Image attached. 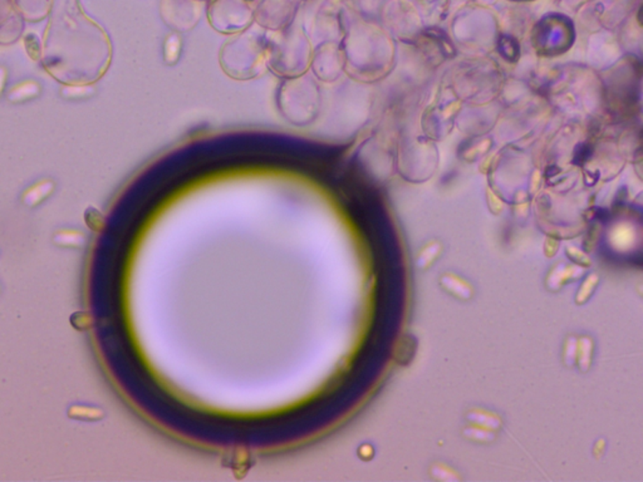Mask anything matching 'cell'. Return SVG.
Returning <instances> with one entry per match:
<instances>
[{
	"label": "cell",
	"mask_w": 643,
	"mask_h": 482,
	"mask_svg": "<svg viewBox=\"0 0 643 482\" xmlns=\"http://www.w3.org/2000/svg\"><path fill=\"white\" fill-rule=\"evenodd\" d=\"M53 190H55V184H53L52 180L38 181L37 184H34L25 191L24 196H23L25 204H39V203H42V200H44L47 196H50Z\"/></svg>",
	"instance_id": "obj_9"
},
{
	"label": "cell",
	"mask_w": 643,
	"mask_h": 482,
	"mask_svg": "<svg viewBox=\"0 0 643 482\" xmlns=\"http://www.w3.org/2000/svg\"><path fill=\"white\" fill-rule=\"evenodd\" d=\"M63 97L67 99H83L92 96L94 88L92 86H66L63 87Z\"/></svg>",
	"instance_id": "obj_14"
},
{
	"label": "cell",
	"mask_w": 643,
	"mask_h": 482,
	"mask_svg": "<svg viewBox=\"0 0 643 482\" xmlns=\"http://www.w3.org/2000/svg\"><path fill=\"white\" fill-rule=\"evenodd\" d=\"M440 284L447 293L463 300H469L474 294L472 286L465 282L464 279L458 278V275L454 274L442 275L440 279Z\"/></svg>",
	"instance_id": "obj_7"
},
{
	"label": "cell",
	"mask_w": 643,
	"mask_h": 482,
	"mask_svg": "<svg viewBox=\"0 0 643 482\" xmlns=\"http://www.w3.org/2000/svg\"><path fill=\"white\" fill-rule=\"evenodd\" d=\"M310 72L323 83H333L345 71V54L337 42H327L313 47Z\"/></svg>",
	"instance_id": "obj_4"
},
{
	"label": "cell",
	"mask_w": 643,
	"mask_h": 482,
	"mask_svg": "<svg viewBox=\"0 0 643 482\" xmlns=\"http://www.w3.org/2000/svg\"><path fill=\"white\" fill-rule=\"evenodd\" d=\"M180 54H181V39L178 34H171L167 37L166 42H165V50H164L165 62L170 66L176 64L179 61Z\"/></svg>",
	"instance_id": "obj_12"
},
{
	"label": "cell",
	"mask_w": 643,
	"mask_h": 482,
	"mask_svg": "<svg viewBox=\"0 0 643 482\" xmlns=\"http://www.w3.org/2000/svg\"><path fill=\"white\" fill-rule=\"evenodd\" d=\"M577 346H578V339L575 337H568L564 344V351H563V360L564 363L570 367L577 362Z\"/></svg>",
	"instance_id": "obj_16"
},
{
	"label": "cell",
	"mask_w": 643,
	"mask_h": 482,
	"mask_svg": "<svg viewBox=\"0 0 643 482\" xmlns=\"http://www.w3.org/2000/svg\"><path fill=\"white\" fill-rule=\"evenodd\" d=\"M466 418L475 423L477 426L484 427L491 431H496L501 427L500 418L496 414H489L486 411H470L466 414Z\"/></svg>",
	"instance_id": "obj_11"
},
{
	"label": "cell",
	"mask_w": 643,
	"mask_h": 482,
	"mask_svg": "<svg viewBox=\"0 0 643 482\" xmlns=\"http://www.w3.org/2000/svg\"><path fill=\"white\" fill-rule=\"evenodd\" d=\"M431 475L439 481H458L460 477L455 474V471L446 467L444 465H433L431 467Z\"/></svg>",
	"instance_id": "obj_17"
},
{
	"label": "cell",
	"mask_w": 643,
	"mask_h": 482,
	"mask_svg": "<svg viewBox=\"0 0 643 482\" xmlns=\"http://www.w3.org/2000/svg\"><path fill=\"white\" fill-rule=\"evenodd\" d=\"M252 19L244 0H217L211 12V23L222 33L243 31Z\"/></svg>",
	"instance_id": "obj_5"
},
{
	"label": "cell",
	"mask_w": 643,
	"mask_h": 482,
	"mask_svg": "<svg viewBox=\"0 0 643 482\" xmlns=\"http://www.w3.org/2000/svg\"><path fill=\"white\" fill-rule=\"evenodd\" d=\"M268 34L243 31L224 44L219 63L224 73L236 80H250L266 73Z\"/></svg>",
	"instance_id": "obj_2"
},
{
	"label": "cell",
	"mask_w": 643,
	"mask_h": 482,
	"mask_svg": "<svg viewBox=\"0 0 643 482\" xmlns=\"http://www.w3.org/2000/svg\"><path fill=\"white\" fill-rule=\"evenodd\" d=\"M313 45L298 29L268 36L266 68L280 78H291L310 71Z\"/></svg>",
	"instance_id": "obj_3"
},
{
	"label": "cell",
	"mask_w": 643,
	"mask_h": 482,
	"mask_svg": "<svg viewBox=\"0 0 643 482\" xmlns=\"http://www.w3.org/2000/svg\"><path fill=\"white\" fill-rule=\"evenodd\" d=\"M6 77H8L6 69L4 67H0V96L3 94L4 89H6Z\"/></svg>",
	"instance_id": "obj_20"
},
{
	"label": "cell",
	"mask_w": 643,
	"mask_h": 482,
	"mask_svg": "<svg viewBox=\"0 0 643 482\" xmlns=\"http://www.w3.org/2000/svg\"><path fill=\"white\" fill-rule=\"evenodd\" d=\"M567 250H568L567 254H568L569 258L573 260V261H575V263H578V264L584 266H588L591 264V260H589L587 255H584V254L579 251V250L573 249V247H568Z\"/></svg>",
	"instance_id": "obj_19"
},
{
	"label": "cell",
	"mask_w": 643,
	"mask_h": 482,
	"mask_svg": "<svg viewBox=\"0 0 643 482\" xmlns=\"http://www.w3.org/2000/svg\"><path fill=\"white\" fill-rule=\"evenodd\" d=\"M598 283H600V277L595 272L589 274L586 280L581 283L578 294L575 297V302L578 304L586 303L588 299L593 295L594 291H595Z\"/></svg>",
	"instance_id": "obj_13"
},
{
	"label": "cell",
	"mask_w": 643,
	"mask_h": 482,
	"mask_svg": "<svg viewBox=\"0 0 643 482\" xmlns=\"http://www.w3.org/2000/svg\"><path fill=\"white\" fill-rule=\"evenodd\" d=\"M275 105L287 122L305 127L315 124L323 107V93L319 80L312 72L285 78L279 85Z\"/></svg>",
	"instance_id": "obj_1"
},
{
	"label": "cell",
	"mask_w": 643,
	"mask_h": 482,
	"mask_svg": "<svg viewBox=\"0 0 643 482\" xmlns=\"http://www.w3.org/2000/svg\"><path fill=\"white\" fill-rule=\"evenodd\" d=\"M464 434L468 439L477 441V442H486L488 444V442H491L495 439V434L491 430H486V428L480 426L465 428Z\"/></svg>",
	"instance_id": "obj_15"
},
{
	"label": "cell",
	"mask_w": 643,
	"mask_h": 482,
	"mask_svg": "<svg viewBox=\"0 0 643 482\" xmlns=\"http://www.w3.org/2000/svg\"><path fill=\"white\" fill-rule=\"evenodd\" d=\"M24 44L28 56L31 57V59L38 61L41 58V54H42V47H41L37 36H34V34L27 36L24 39Z\"/></svg>",
	"instance_id": "obj_18"
},
{
	"label": "cell",
	"mask_w": 643,
	"mask_h": 482,
	"mask_svg": "<svg viewBox=\"0 0 643 482\" xmlns=\"http://www.w3.org/2000/svg\"><path fill=\"white\" fill-rule=\"evenodd\" d=\"M583 269L579 266L575 265H559L556 266L548 275L547 278V286L551 291H558L563 284L569 283L572 280L581 278L583 275Z\"/></svg>",
	"instance_id": "obj_6"
},
{
	"label": "cell",
	"mask_w": 643,
	"mask_h": 482,
	"mask_svg": "<svg viewBox=\"0 0 643 482\" xmlns=\"http://www.w3.org/2000/svg\"><path fill=\"white\" fill-rule=\"evenodd\" d=\"M42 88L36 80H24L10 88L8 92V99L13 103H23L31 99L37 98Z\"/></svg>",
	"instance_id": "obj_8"
},
{
	"label": "cell",
	"mask_w": 643,
	"mask_h": 482,
	"mask_svg": "<svg viewBox=\"0 0 643 482\" xmlns=\"http://www.w3.org/2000/svg\"><path fill=\"white\" fill-rule=\"evenodd\" d=\"M592 354H593V340L589 337H581L578 340L577 346V362L581 372H587L592 365Z\"/></svg>",
	"instance_id": "obj_10"
}]
</instances>
